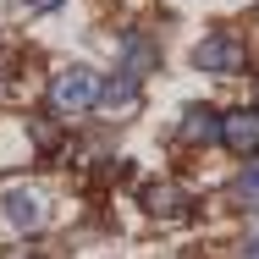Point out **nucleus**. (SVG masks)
<instances>
[{
  "instance_id": "nucleus-7",
  "label": "nucleus",
  "mask_w": 259,
  "mask_h": 259,
  "mask_svg": "<svg viewBox=\"0 0 259 259\" xmlns=\"http://www.w3.org/2000/svg\"><path fill=\"white\" fill-rule=\"evenodd\" d=\"M94 110H105V116H133L138 110V77L116 72L110 83H100V105Z\"/></svg>"
},
{
  "instance_id": "nucleus-5",
  "label": "nucleus",
  "mask_w": 259,
  "mask_h": 259,
  "mask_svg": "<svg viewBox=\"0 0 259 259\" xmlns=\"http://www.w3.org/2000/svg\"><path fill=\"white\" fill-rule=\"evenodd\" d=\"M116 55H121L116 72H127V77H138V83L160 66V45H155V33H144V28H127L121 45H116Z\"/></svg>"
},
{
  "instance_id": "nucleus-10",
  "label": "nucleus",
  "mask_w": 259,
  "mask_h": 259,
  "mask_svg": "<svg viewBox=\"0 0 259 259\" xmlns=\"http://www.w3.org/2000/svg\"><path fill=\"white\" fill-rule=\"evenodd\" d=\"M28 138H33L39 155H55V149H61V133H55L50 116H28Z\"/></svg>"
},
{
  "instance_id": "nucleus-6",
  "label": "nucleus",
  "mask_w": 259,
  "mask_h": 259,
  "mask_svg": "<svg viewBox=\"0 0 259 259\" xmlns=\"http://www.w3.org/2000/svg\"><path fill=\"white\" fill-rule=\"evenodd\" d=\"M177 144L182 149H204V144H221V110H209L204 100L188 105L182 121H177Z\"/></svg>"
},
{
  "instance_id": "nucleus-12",
  "label": "nucleus",
  "mask_w": 259,
  "mask_h": 259,
  "mask_svg": "<svg viewBox=\"0 0 259 259\" xmlns=\"http://www.w3.org/2000/svg\"><path fill=\"white\" fill-rule=\"evenodd\" d=\"M243 254H248V259H259V232H248V243H243Z\"/></svg>"
},
{
  "instance_id": "nucleus-9",
  "label": "nucleus",
  "mask_w": 259,
  "mask_h": 259,
  "mask_svg": "<svg viewBox=\"0 0 259 259\" xmlns=\"http://www.w3.org/2000/svg\"><path fill=\"white\" fill-rule=\"evenodd\" d=\"M232 193H237V204H243V209H254V215H259V160H248V165L237 171Z\"/></svg>"
},
{
  "instance_id": "nucleus-2",
  "label": "nucleus",
  "mask_w": 259,
  "mask_h": 259,
  "mask_svg": "<svg viewBox=\"0 0 259 259\" xmlns=\"http://www.w3.org/2000/svg\"><path fill=\"white\" fill-rule=\"evenodd\" d=\"M193 66L209 72V77H237V72L248 66V45H243V33H232V28L204 33V39L193 45Z\"/></svg>"
},
{
  "instance_id": "nucleus-1",
  "label": "nucleus",
  "mask_w": 259,
  "mask_h": 259,
  "mask_svg": "<svg viewBox=\"0 0 259 259\" xmlns=\"http://www.w3.org/2000/svg\"><path fill=\"white\" fill-rule=\"evenodd\" d=\"M94 105H100V77H94V66L72 61V66H61L50 77V116H89Z\"/></svg>"
},
{
  "instance_id": "nucleus-4",
  "label": "nucleus",
  "mask_w": 259,
  "mask_h": 259,
  "mask_svg": "<svg viewBox=\"0 0 259 259\" xmlns=\"http://www.w3.org/2000/svg\"><path fill=\"white\" fill-rule=\"evenodd\" d=\"M221 149H232V155H248V160H259V110H254V105L221 110Z\"/></svg>"
},
{
  "instance_id": "nucleus-8",
  "label": "nucleus",
  "mask_w": 259,
  "mask_h": 259,
  "mask_svg": "<svg viewBox=\"0 0 259 259\" xmlns=\"http://www.w3.org/2000/svg\"><path fill=\"white\" fill-rule=\"evenodd\" d=\"M144 204H149V215H182L188 199H182L177 182H149V188H144Z\"/></svg>"
},
{
  "instance_id": "nucleus-11",
  "label": "nucleus",
  "mask_w": 259,
  "mask_h": 259,
  "mask_svg": "<svg viewBox=\"0 0 259 259\" xmlns=\"http://www.w3.org/2000/svg\"><path fill=\"white\" fill-rule=\"evenodd\" d=\"M22 11H55V6H66V0H17Z\"/></svg>"
},
{
  "instance_id": "nucleus-3",
  "label": "nucleus",
  "mask_w": 259,
  "mask_h": 259,
  "mask_svg": "<svg viewBox=\"0 0 259 259\" xmlns=\"http://www.w3.org/2000/svg\"><path fill=\"white\" fill-rule=\"evenodd\" d=\"M0 204H6V215H11V226H17L22 237H33V232L45 226V193H39L33 182H6Z\"/></svg>"
}]
</instances>
